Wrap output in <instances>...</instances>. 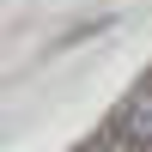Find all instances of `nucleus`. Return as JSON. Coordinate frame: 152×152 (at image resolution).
I'll return each mask as SVG.
<instances>
[{
  "label": "nucleus",
  "mask_w": 152,
  "mask_h": 152,
  "mask_svg": "<svg viewBox=\"0 0 152 152\" xmlns=\"http://www.w3.org/2000/svg\"><path fill=\"white\" fill-rule=\"evenodd\" d=\"M79 152H110V146H104V134H97V140H85V146H79Z\"/></svg>",
  "instance_id": "nucleus-2"
},
{
  "label": "nucleus",
  "mask_w": 152,
  "mask_h": 152,
  "mask_svg": "<svg viewBox=\"0 0 152 152\" xmlns=\"http://www.w3.org/2000/svg\"><path fill=\"white\" fill-rule=\"evenodd\" d=\"M97 134H104L110 152H152V73L110 110V122H104Z\"/></svg>",
  "instance_id": "nucleus-1"
}]
</instances>
